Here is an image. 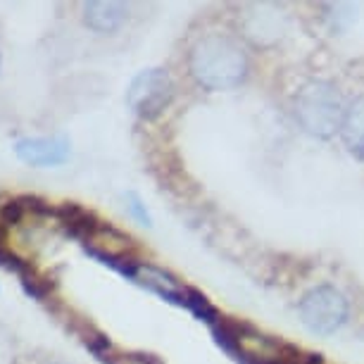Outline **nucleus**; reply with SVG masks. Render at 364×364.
Segmentation results:
<instances>
[{
    "instance_id": "nucleus-10",
    "label": "nucleus",
    "mask_w": 364,
    "mask_h": 364,
    "mask_svg": "<svg viewBox=\"0 0 364 364\" xmlns=\"http://www.w3.org/2000/svg\"><path fill=\"white\" fill-rule=\"evenodd\" d=\"M341 136L355 155L364 157V95H357L346 107L341 122Z\"/></svg>"
},
{
    "instance_id": "nucleus-9",
    "label": "nucleus",
    "mask_w": 364,
    "mask_h": 364,
    "mask_svg": "<svg viewBox=\"0 0 364 364\" xmlns=\"http://www.w3.org/2000/svg\"><path fill=\"white\" fill-rule=\"evenodd\" d=\"M127 17H129V10L124 3L91 0V3L84 5V24L98 33H112L117 29H122Z\"/></svg>"
},
{
    "instance_id": "nucleus-1",
    "label": "nucleus",
    "mask_w": 364,
    "mask_h": 364,
    "mask_svg": "<svg viewBox=\"0 0 364 364\" xmlns=\"http://www.w3.org/2000/svg\"><path fill=\"white\" fill-rule=\"evenodd\" d=\"M248 55L236 38L210 33L196 41L188 53V72L198 86L208 91H226L248 77Z\"/></svg>"
},
{
    "instance_id": "nucleus-5",
    "label": "nucleus",
    "mask_w": 364,
    "mask_h": 364,
    "mask_svg": "<svg viewBox=\"0 0 364 364\" xmlns=\"http://www.w3.org/2000/svg\"><path fill=\"white\" fill-rule=\"evenodd\" d=\"M174 98V81L167 70L150 67L139 72L127 88V105L141 119H157Z\"/></svg>"
},
{
    "instance_id": "nucleus-11",
    "label": "nucleus",
    "mask_w": 364,
    "mask_h": 364,
    "mask_svg": "<svg viewBox=\"0 0 364 364\" xmlns=\"http://www.w3.org/2000/svg\"><path fill=\"white\" fill-rule=\"evenodd\" d=\"M124 200H127V210H129V215H132L136 222L143 224V226H153V217H150V212L146 208V203L141 200V196L139 193H134V191H129V193L124 196Z\"/></svg>"
},
{
    "instance_id": "nucleus-7",
    "label": "nucleus",
    "mask_w": 364,
    "mask_h": 364,
    "mask_svg": "<svg viewBox=\"0 0 364 364\" xmlns=\"http://www.w3.org/2000/svg\"><path fill=\"white\" fill-rule=\"evenodd\" d=\"M72 146L67 136H43V139H19L15 155L29 167H60L70 160Z\"/></svg>"
},
{
    "instance_id": "nucleus-8",
    "label": "nucleus",
    "mask_w": 364,
    "mask_h": 364,
    "mask_svg": "<svg viewBox=\"0 0 364 364\" xmlns=\"http://www.w3.org/2000/svg\"><path fill=\"white\" fill-rule=\"evenodd\" d=\"M243 31L255 46H272L284 36L286 15L277 5H252L243 17Z\"/></svg>"
},
{
    "instance_id": "nucleus-6",
    "label": "nucleus",
    "mask_w": 364,
    "mask_h": 364,
    "mask_svg": "<svg viewBox=\"0 0 364 364\" xmlns=\"http://www.w3.org/2000/svg\"><path fill=\"white\" fill-rule=\"evenodd\" d=\"M114 269L122 272L124 277H129L134 284H139L143 288H148V291L157 293L160 298H164L167 302H174V305H181V307H183V302H186L188 288L181 286L169 272L160 269V267L148 264V262H134V259H124V262L117 264Z\"/></svg>"
},
{
    "instance_id": "nucleus-4",
    "label": "nucleus",
    "mask_w": 364,
    "mask_h": 364,
    "mask_svg": "<svg viewBox=\"0 0 364 364\" xmlns=\"http://www.w3.org/2000/svg\"><path fill=\"white\" fill-rule=\"evenodd\" d=\"M298 314L302 324L310 328L312 333L331 336L348 321L350 302L338 288L333 286H314L302 295Z\"/></svg>"
},
{
    "instance_id": "nucleus-12",
    "label": "nucleus",
    "mask_w": 364,
    "mask_h": 364,
    "mask_svg": "<svg viewBox=\"0 0 364 364\" xmlns=\"http://www.w3.org/2000/svg\"><path fill=\"white\" fill-rule=\"evenodd\" d=\"M100 360L105 364H160L155 360L153 355H107V353H100Z\"/></svg>"
},
{
    "instance_id": "nucleus-2",
    "label": "nucleus",
    "mask_w": 364,
    "mask_h": 364,
    "mask_svg": "<svg viewBox=\"0 0 364 364\" xmlns=\"http://www.w3.org/2000/svg\"><path fill=\"white\" fill-rule=\"evenodd\" d=\"M343 112L346 107L341 93L331 81L312 79L295 95V119L302 132L314 139H331L336 132H341Z\"/></svg>"
},
{
    "instance_id": "nucleus-3",
    "label": "nucleus",
    "mask_w": 364,
    "mask_h": 364,
    "mask_svg": "<svg viewBox=\"0 0 364 364\" xmlns=\"http://www.w3.org/2000/svg\"><path fill=\"white\" fill-rule=\"evenodd\" d=\"M217 338L240 364H298L291 348L255 328L219 324Z\"/></svg>"
},
{
    "instance_id": "nucleus-13",
    "label": "nucleus",
    "mask_w": 364,
    "mask_h": 364,
    "mask_svg": "<svg viewBox=\"0 0 364 364\" xmlns=\"http://www.w3.org/2000/svg\"><path fill=\"white\" fill-rule=\"evenodd\" d=\"M55 364H67V362H55Z\"/></svg>"
}]
</instances>
